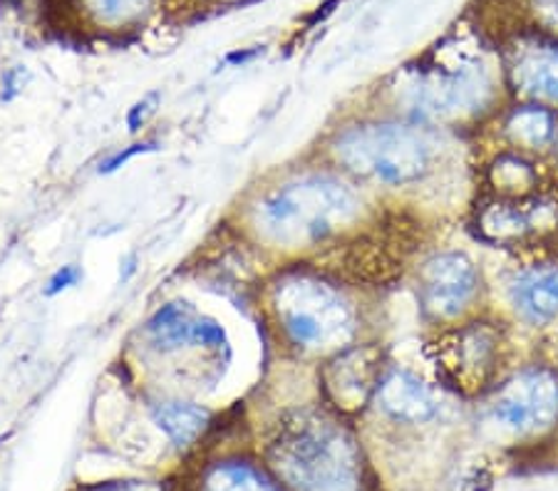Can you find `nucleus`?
<instances>
[{"label":"nucleus","mask_w":558,"mask_h":491,"mask_svg":"<svg viewBox=\"0 0 558 491\" xmlns=\"http://www.w3.org/2000/svg\"><path fill=\"white\" fill-rule=\"evenodd\" d=\"M89 491H155L147 484H134V481H124V484H102Z\"/></svg>","instance_id":"obj_22"},{"label":"nucleus","mask_w":558,"mask_h":491,"mask_svg":"<svg viewBox=\"0 0 558 491\" xmlns=\"http://www.w3.org/2000/svg\"><path fill=\"white\" fill-rule=\"evenodd\" d=\"M466 229L476 244L514 258L558 254V184L526 196L474 194Z\"/></svg>","instance_id":"obj_6"},{"label":"nucleus","mask_w":558,"mask_h":491,"mask_svg":"<svg viewBox=\"0 0 558 491\" xmlns=\"http://www.w3.org/2000/svg\"><path fill=\"white\" fill-rule=\"evenodd\" d=\"M385 368L383 347L355 343L328 357L326 368L320 370V385L338 413H355L373 402Z\"/></svg>","instance_id":"obj_11"},{"label":"nucleus","mask_w":558,"mask_h":491,"mask_svg":"<svg viewBox=\"0 0 558 491\" xmlns=\"http://www.w3.org/2000/svg\"><path fill=\"white\" fill-rule=\"evenodd\" d=\"M509 100L544 105L558 112V40L529 35L499 62Z\"/></svg>","instance_id":"obj_10"},{"label":"nucleus","mask_w":558,"mask_h":491,"mask_svg":"<svg viewBox=\"0 0 558 491\" xmlns=\"http://www.w3.org/2000/svg\"><path fill=\"white\" fill-rule=\"evenodd\" d=\"M449 132L402 118L365 120L340 127L328 151L340 172L387 189L429 184L452 164Z\"/></svg>","instance_id":"obj_1"},{"label":"nucleus","mask_w":558,"mask_h":491,"mask_svg":"<svg viewBox=\"0 0 558 491\" xmlns=\"http://www.w3.org/2000/svg\"><path fill=\"white\" fill-rule=\"evenodd\" d=\"M276 477L291 491H363L355 437L326 413H295L268 446Z\"/></svg>","instance_id":"obj_4"},{"label":"nucleus","mask_w":558,"mask_h":491,"mask_svg":"<svg viewBox=\"0 0 558 491\" xmlns=\"http://www.w3.org/2000/svg\"><path fill=\"white\" fill-rule=\"evenodd\" d=\"M482 427L509 440H531L558 427V363L529 357L480 397Z\"/></svg>","instance_id":"obj_7"},{"label":"nucleus","mask_w":558,"mask_h":491,"mask_svg":"<svg viewBox=\"0 0 558 491\" xmlns=\"http://www.w3.org/2000/svg\"><path fill=\"white\" fill-rule=\"evenodd\" d=\"M360 192L340 174L311 172L266 192L254 207L260 238L281 248H320L365 223Z\"/></svg>","instance_id":"obj_3"},{"label":"nucleus","mask_w":558,"mask_h":491,"mask_svg":"<svg viewBox=\"0 0 558 491\" xmlns=\"http://www.w3.org/2000/svg\"><path fill=\"white\" fill-rule=\"evenodd\" d=\"M494 145H504L526 155L548 157L558 137V112L544 105L509 100L497 118L480 130Z\"/></svg>","instance_id":"obj_13"},{"label":"nucleus","mask_w":558,"mask_h":491,"mask_svg":"<svg viewBox=\"0 0 558 491\" xmlns=\"http://www.w3.org/2000/svg\"><path fill=\"white\" fill-rule=\"evenodd\" d=\"M517 326L497 308L437 328L429 337V363L447 392L480 400L519 365Z\"/></svg>","instance_id":"obj_5"},{"label":"nucleus","mask_w":558,"mask_h":491,"mask_svg":"<svg viewBox=\"0 0 558 491\" xmlns=\"http://www.w3.org/2000/svg\"><path fill=\"white\" fill-rule=\"evenodd\" d=\"M87 5L105 23H124L140 15L147 0H87Z\"/></svg>","instance_id":"obj_17"},{"label":"nucleus","mask_w":558,"mask_h":491,"mask_svg":"<svg viewBox=\"0 0 558 491\" xmlns=\"http://www.w3.org/2000/svg\"><path fill=\"white\" fill-rule=\"evenodd\" d=\"M442 390L408 368H385L373 405L395 425L429 427L445 415Z\"/></svg>","instance_id":"obj_12"},{"label":"nucleus","mask_w":558,"mask_h":491,"mask_svg":"<svg viewBox=\"0 0 558 491\" xmlns=\"http://www.w3.org/2000/svg\"><path fill=\"white\" fill-rule=\"evenodd\" d=\"M497 310L511 326L551 330L558 326V254L519 256L499 281Z\"/></svg>","instance_id":"obj_9"},{"label":"nucleus","mask_w":558,"mask_h":491,"mask_svg":"<svg viewBox=\"0 0 558 491\" xmlns=\"http://www.w3.org/2000/svg\"><path fill=\"white\" fill-rule=\"evenodd\" d=\"M155 97H151V100H144V102H140L137 107H134V110L130 112V130H140L142 124H144V120H147V112H151L155 110Z\"/></svg>","instance_id":"obj_20"},{"label":"nucleus","mask_w":558,"mask_h":491,"mask_svg":"<svg viewBox=\"0 0 558 491\" xmlns=\"http://www.w3.org/2000/svg\"><path fill=\"white\" fill-rule=\"evenodd\" d=\"M345 283L328 268L311 263L278 273L268 293V308L291 351L328 360L360 343L363 312Z\"/></svg>","instance_id":"obj_2"},{"label":"nucleus","mask_w":558,"mask_h":491,"mask_svg":"<svg viewBox=\"0 0 558 491\" xmlns=\"http://www.w3.org/2000/svg\"><path fill=\"white\" fill-rule=\"evenodd\" d=\"M151 415H155V422L159 430H165L169 440L179 446L192 444L196 437L204 432L206 422H209V413L196 405H189V402H157L151 407Z\"/></svg>","instance_id":"obj_15"},{"label":"nucleus","mask_w":558,"mask_h":491,"mask_svg":"<svg viewBox=\"0 0 558 491\" xmlns=\"http://www.w3.org/2000/svg\"><path fill=\"white\" fill-rule=\"evenodd\" d=\"M77 281H80L77 268L75 266H62L48 283V296H56V293L70 289V285H75Z\"/></svg>","instance_id":"obj_18"},{"label":"nucleus","mask_w":558,"mask_h":491,"mask_svg":"<svg viewBox=\"0 0 558 491\" xmlns=\"http://www.w3.org/2000/svg\"><path fill=\"white\" fill-rule=\"evenodd\" d=\"M202 491H281V487L254 464L221 462L206 471Z\"/></svg>","instance_id":"obj_16"},{"label":"nucleus","mask_w":558,"mask_h":491,"mask_svg":"<svg viewBox=\"0 0 558 491\" xmlns=\"http://www.w3.org/2000/svg\"><path fill=\"white\" fill-rule=\"evenodd\" d=\"M149 343L161 353L182 351V347H223L227 333L211 318H204L189 303H167L147 323Z\"/></svg>","instance_id":"obj_14"},{"label":"nucleus","mask_w":558,"mask_h":491,"mask_svg":"<svg viewBox=\"0 0 558 491\" xmlns=\"http://www.w3.org/2000/svg\"><path fill=\"white\" fill-rule=\"evenodd\" d=\"M417 303L432 328H445L492 308V283L466 248H439L415 271Z\"/></svg>","instance_id":"obj_8"},{"label":"nucleus","mask_w":558,"mask_h":491,"mask_svg":"<svg viewBox=\"0 0 558 491\" xmlns=\"http://www.w3.org/2000/svg\"><path fill=\"white\" fill-rule=\"evenodd\" d=\"M147 149V145H134L132 149H128V151H120V155H114L110 162H107L105 167H102V172H114L117 167H122L124 162H128V159H132L134 155H140V151H144Z\"/></svg>","instance_id":"obj_21"},{"label":"nucleus","mask_w":558,"mask_h":491,"mask_svg":"<svg viewBox=\"0 0 558 491\" xmlns=\"http://www.w3.org/2000/svg\"><path fill=\"white\" fill-rule=\"evenodd\" d=\"M536 15L546 23L548 30L558 35V0H534Z\"/></svg>","instance_id":"obj_19"},{"label":"nucleus","mask_w":558,"mask_h":491,"mask_svg":"<svg viewBox=\"0 0 558 491\" xmlns=\"http://www.w3.org/2000/svg\"><path fill=\"white\" fill-rule=\"evenodd\" d=\"M548 162H551L554 172L558 174V137H556V142H554V147H551V155H548Z\"/></svg>","instance_id":"obj_23"}]
</instances>
